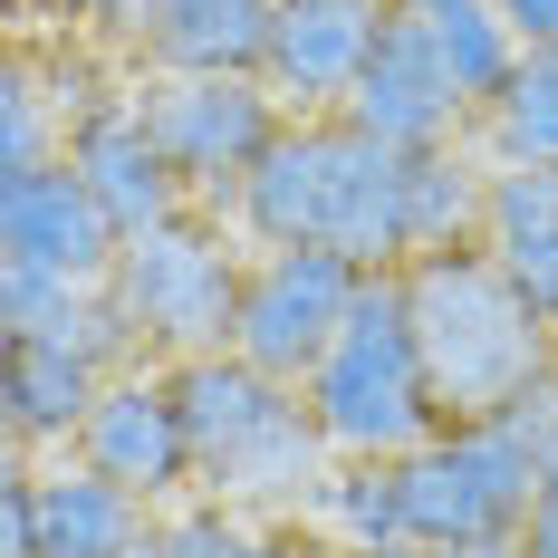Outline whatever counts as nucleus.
<instances>
[{"label":"nucleus","mask_w":558,"mask_h":558,"mask_svg":"<svg viewBox=\"0 0 558 558\" xmlns=\"http://www.w3.org/2000/svg\"><path fill=\"white\" fill-rule=\"evenodd\" d=\"M404 193H414V155L356 135L347 116H299L251 165L231 231L251 251H347L356 270H404L414 260Z\"/></svg>","instance_id":"obj_1"},{"label":"nucleus","mask_w":558,"mask_h":558,"mask_svg":"<svg viewBox=\"0 0 558 558\" xmlns=\"http://www.w3.org/2000/svg\"><path fill=\"white\" fill-rule=\"evenodd\" d=\"M549 452H558V376L501 414H482V424H444L434 444H414L395 462L404 539L424 558H520Z\"/></svg>","instance_id":"obj_2"},{"label":"nucleus","mask_w":558,"mask_h":558,"mask_svg":"<svg viewBox=\"0 0 558 558\" xmlns=\"http://www.w3.org/2000/svg\"><path fill=\"white\" fill-rule=\"evenodd\" d=\"M173 395H183V434H193V492L222 510H251L260 530H289L337 462L308 395L241 366L231 347L222 356H183Z\"/></svg>","instance_id":"obj_3"},{"label":"nucleus","mask_w":558,"mask_h":558,"mask_svg":"<svg viewBox=\"0 0 558 558\" xmlns=\"http://www.w3.org/2000/svg\"><path fill=\"white\" fill-rule=\"evenodd\" d=\"M414 299V347H424V376L444 424H482L520 404L530 386L558 376V318L492 260V251H434L404 270Z\"/></svg>","instance_id":"obj_4"},{"label":"nucleus","mask_w":558,"mask_h":558,"mask_svg":"<svg viewBox=\"0 0 558 558\" xmlns=\"http://www.w3.org/2000/svg\"><path fill=\"white\" fill-rule=\"evenodd\" d=\"M308 414L328 434L337 462H404L414 444L444 434V404H434V376H424V347H414V299H404V270H376L356 318L337 328V347L308 376Z\"/></svg>","instance_id":"obj_5"},{"label":"nucleus","mask_w":558,"mask_h":558,"mask_svg":"<svg viewBox=\"0 0 558 558\" xmlns=\"http://www.w3.org/2000/svg\"><path fill=\"white\" fill-rule=\"evenodd\" d=\"M241 279H251V241L222 222V213H183L165 231H135L125 260H116V308L145 356H222L231 318H241Z\"/></svg>","instance_id":"obj_6"},{"label":"nucleus","mask_w":558,"mask_h":558,"mask_svg":"<svg viewBox=\"0 0 558 558\" xmlns=\"http://www.w3.org/2000/svg\"><path fill=\"white\" fill-rule=\"evenodd\" d=\"M135 107L155 125V145L173 155V173L193 183V213H222V222L251 183V165L289 125V107L260 77H135Z\"/></svg>","instance_id":"obj_7"},{"label":"nucleus","mask_w":558,"mask_h":558,"mask_svg":"<svg viewBox=\"0 0 558 558\" xmlns=\"http://www.w3.org/2000/svg\"><path fill=\"white\" fill-rule=\"evenodd\" d=\"M366 279L347 251H251V279H241V318H231V356L260 366L279 386H308L318 356L337 347V328L356 318Z\"/></svg>","instance_id":"obj_8"},{"label":"nucleus","mask_w":558,"mask_h":558,"mask_svg":"<svg viewBox=\"0 0 558 558\" xmlns=\"http://www.w3.org/2000/svg\"><path fill=\"white\" fill-rule=\"evenodd\" d=\"M68 452L97 462L107 482H125L135 501H155V510L193 501V434H183V395H173V366H165V356L116 366Z\"/></svg>","instance_id":"obj_9"},{"label":"nucleus","mask_w":558,"mask_h":558,"mask_svg":"<svg viewBox=\"0 0 558 558\" xmlns=\"http://www.w3.org/2000/svg\"><path fill=\"white\" fill-rule=\"evenodd\" d=\"M125 260V231L77 183V165L10 173L0 183V279H49V289H107Z\"/></svg>","instance_id":"obj_10"},{"label":"nucleus","mask_w":558,"mask_h":558,"mask_svg":"<svg viewBox=\"0 0 558 558\" xmlns=\"http://www.w3.org/2000/svg\"><path fill=\"white\" fill-rule=\"evenodd\" d=\"M386 20H395V0H279L270 49H260V87L289 107V125L299 116H347L356 77L386 49Z\"/></svg>","instance_id":"obj_11"},{"label":"nucleus","mask_w":558,"mask_h":558,"mask_svg":"<svg viewBox=\"0 0 558 558\" xmlns=\"http://www.w3.org/2000/svg\"><path fill=\"white\" fill-rule=\"evenodd\" d=\"M347 125L376 135V145H395V155H444V145H472L482 116H472V97L444 77V58L424 49V29L395 10L376 68H366L356 97H347Z\"/></svg>","instance_id":"obj_12"},{"label":"nucleus","mask_w":558,"mask_h":558,"mask_svg":"<svg viewBox=\"0 0 558 558\" xmlns=\"http://www.w3.org/2000/svg\"><path fill=\"white\" fill-rule=\"evenodd\" d=\"M68 165H77V183L107 203V222L135 241V231H165L193 213V183L173 173V155L155 145V125H145V107H135V87L116 97V107H97L77 135H68Z\"/></svg>","instance_id":"obj_13"},{"label":"nucleus","mask_w":558,"mask_h":558,"mask_svg":"<svg viewBox=\"0 0 558 558\" xmlns=\"http://www.w3.org/2000/svg\"><path fill=\"white\" fill-rule=\"evenodd\" d=\"M270 20V0H135L116 49L135 58V77H260Z\"/></svg>","instance_id":"obj_14"},{"label":"nucleus","mask_w":558,"mask_h":558,"mask_svg":"<svg viewBox=\"0 0 558 558\" xmlns=\"http://www.w3.org/2000/svg\"><path fill=\"white\" fill-rule=\"evenodd\" d=\"M165 510L135 501L125 482H107L97 462L58 452V462H29V530H39V558H125Z\"/></svg>","instance_id":"obj_15"},{"label":"nucleus","mask_w":558,"mask_h":558,"mask_svg":"<svg viewBox=\"0 0 558 558\" xmlns=\"http://www.w3.org/2000/svg\"><path fill=\"white\" fill-rule=\"evenodd\" d=\"M97 395H107V366H87V356H68V347H29V337H10V376H0L10 452H29V462H39V452H68Z\"/></svg>","instance_id":"obj_16"},{"label":"nucleus","mask_w":558,"mask_h":558,"mask_svg":"<svg viewBox=\"0 0 558 558\" xmlns=\"http://www.w3.org/2000/svg\"><path fill=\"white\" fill-rule=\"evenodd\" d=\"M0 318L10 337H29V347H68V356H87V366H135L145 347L125 328V308H116V289H49V279H0Z\"/></svg>","instance_id":"obj_17"},{"label":"nucleus","mask_w":558,"mask_h":558,"mask_svg":"<svg viewBox=\"0 0 558 558\" xmlns=\"http://www.w3.org/2000/svg\"><path fill=\"white\" fill-rule=\"evenodd\" d=\"M395 10L424 29V49L444 58V77L472 97V116L492 107V97L510 87V68L530 58V49H520V29L501 20V0H395Z\"/></svg>","instance_id":"obj_18"},{"label":"nucleus","mask_w":558,"mask_h":558,"mask_svg":"<svg viewBox=\"0 0 558 558\" xmlns=\"http://www.w3.org/2000/svg\"><path fill=\"white\" fill-rule=\"evenodd\" d=\"M299 530L337 539L347 558H424L404 539V482H395V462H328V482L308 492Z\"/></svg>","instance_id":"obj_19"},{"label":"nucleus","mask_w":558,"mask_h":558,"mask_svg":"<svg viewBox=\"0 0 558 558\" xmlns=\"http://www.w3.org/2000/svg\"><path fill=\"white\" fill-rule=\"evenodd\" d=\"M472 155L492 173H558V49H530L510 68V87L472 125Z\"/></svg>","instance_id":"obj_20"},{"label":"nucleus","mask_w":558,"mask_h":558,"mask_svg":"<svg viewBox=\"0 0 558 558\" xmlns=\"http://www.w3.org/2000/svg\"><path fill=\"white\" fill-rule=\"evenodd\" d=\"M482 251H492V260H501V270L558 318V173H492Z\"/></svg>","instance_id":"obj_21"},{"label":"nucleus","mask_w":558,"mask_h":558,"mask_svg":"<svg viewBox=\"0 0 558 558\" xmlns=\"http://www.w3.org/2000/svg\"><path fill=\"white\" fill-rule=\"evenodd\" d=\"M68 135L77 125H68V107H58V87H49V58H39V39H20L10 77H0V183L68 165Z\"/></svg>","instance_id":"obj_22"},{"label":"nucleus","mask_w":558,"mask_h":558,"mask_svg":"<svg viewBox=\"0 0 558 558\" xmlns=\"http://www.w3.org/2000/svg\"><path fill=\"white\" fill-rule=\"evenodd\" d=\"M29 10H58L68 29H97V39H125V20H135V0H29Z\"/></svg>","instance_id":"obj_23"},{"label":"nucleus","mask_w":558,"mask_h":558,"mask_svg":"<svg viewBox=\"0 0 558 558\" xmlns=\"http://www.w3.org/2000/svg\"><path fill=\"white\" fill-rule=\"evenodd\" d=\"M520 558H558V452L539 472V501H530V530H520Z\"/></svg>","instance_id":"obj_24"},{"label":"nucleus","mask_w":558,"mask_h":558,"mask_svg":"<svg viewBox=\"0 0 558 558\" xmlns=\"http://www.w3.org/2000/svg\"><path fill=\"white\" fill-rule=\"evenodd\" d=\"M501 20L520 29V49H558V0H501Z\"/></svg>","instance_id":"obj_25"},{"label":"nucleus","mask_w":558,"mask_h":558,"mask_svg":"<svg viewBox=\"0 0 558 558\" xmlns=\"http://www.w3.org/2000/svg\"><path fill=\"white\" fill-rule=\"evenodd\" d=\"M270 558H347V549H337V539H318V530H299V520H289V530H270Z\"/></svg>","instance_id":"obj_26"},{"label":"nucleus","mask_w":558,"mask_h":558,"mask_svg":"<svg viewBox=\"0 0 558 558\" xmlns=\"http://www.w3.org/2000/svg\"><path fill=\"white\" fill-rule=\"evenodd\" d=\"M125 558H173V549H165V520H155V530H145V539H135Z\"/></svg>","instance_id":"obj_27"},{"label":"nucleus","mask_w":558,"mask_h":558,"mask_svg":"<svg viewBox=\"0 0 558 558\" xmlns=\"http://www.w3.org/2000/svg\"><path fill=\"white\" fill-rule=\"evenodd\" d=\"M270 10H279V0H270Z\"/></svg>","instance_id":"obj_28"}]
</instances>
